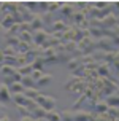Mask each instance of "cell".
<instances>
[{
	"instance_id": "d6a6232c",
	"label": "cell",
	"mask_w": 119,
	"mask_h": 121,
	"mask_svg": "<svg viewBox=\"0 0 119 121\" xmlns=\"http://www.w3.org/2000/svg\"><path fill=\"white\" fill-rule=\"evenodd\" d=\"M43 65H45V64H43L41 56H38V57L32 62V69H33V70H43Z\"/></svg>"
},
{
	"instance_id": "1f68e13d",
	"label": "cell",
	"mask_w": 119,
	"mask_h": 121,
	"mask_svg": "<svg viewBox=\"0 0 119 121\" xmlns=\"http://www.w3.org/2000/svg\"><path fill=\"white\" fill-rule=\"evenodd\" d=\"M32 45L33 43H25V42H21L19 43V46H18V51L19 53H22V54H25L27 51H29L30 48H32Z\"/></svg>"
},
{
	"instance_id": "83f0119b",
	"label": "cell",
	"mask_w": 119,
	"mask_h": 121,
	"mask_svg": "<svg viewBox=\"0 0 119 121\" xmlns=\"http://www.w3.org/2000/svg\"><path fill=\"white\" fill-rule=\"evenodd\" d=\"M32 116H33L35 120H38V118H45V116H46V110L38 105V107H37V108L32 112Z\"/></svg>"
},
{
	"instance_id": "5b68a950",
	"label": "cell",
	"mask_w": 119,
	"mask_h": 121,
	"mask_svg": "<svg viewBox=\"0 0 119 121\" xmlns=\"http://www.w3.org/2000/svg\"><path fill=\"white\" fill-rule=\"evenodd\" d=\"M37 104L40 105V107H43V108L46 110V112H49V110H54L56 108V99L51 96H45V94H40V96L35 99Z\"/></svg>"
},
{
	"instance_id": "d4e9b609",
	"label": "cell",
	"mask_w": 119,
	"mask_h": 121,
	"mask_svg": "<svg viewBox=\"0 0 119 121\" xmlns=\"http://www.w3.org/2000/svg\"><path fill=\"white\" fill-rule=\"evenodd\" d=\"M48 121H62L60 118V112H56V110H49L46 112V116H45Z\"/></svg>"
},
{
	"instance_id": "9a60e30c",
	"label": "cell",
	"mask_w": 119,
	"mask_h": 121,
	"mask_svg": "<svg viewBox=\"0 0 119 121\" xmlns=\"http://www.w3.org/2000/svg\"><path fill=\"white\" fill-rule=\"evenodd\" d=\"M86 13L84 11H75V14H73V16H71V26H75V27H79V26L83 24L84 21H86Z\"/></svg>"
},
{
	"instance_id": "836d02e7",
	"label": "cell",
	"mask_w": 119,
	"mask_h": 121,
	"mask_svg": "<svg viewBox=\"0 0 119 121\" xmlns=\"http://www.w3.org/2000/svg\"><path fill=\"white\" fill-rule=\"evenodd\" d=\"M3 51V56H16L19 53L16 48H13V46H5V48L2 49Z\"/></svg>"
},
{
	"instance_id": "7bdbcfd3",
	"label": "cell",
	"mask_w": 119,
	"mask_h": 121,
	"mask_svg": "<svg viewBox=\"0 0 119 121\" xmlns=\"http://www.w3.org/2000/svg\"><path fill=\"white\" fill-rule=\"evenodd\" d=\"M114 83H116V86H118V88H119V75H118V77H116V78H114Z\"/></svg>"
},
{
	"instance_id": "7402d4cb",
	"label": "cell",
	"mask_w": 119,
	"mask_h": 121,
	"mask_svg": "<svg viewBox=\"0 0 119 121\" xmlns=\"http://www.w3.org/2000/svg\"><path fill=\"white\" fill-rule=\"evenodd\" d=\"M22 94L25 97H29V99H33V100H35L37 97L40 96V91H38V88H25Z\"/></svg>"
},
{
	"instance_id": "e0dca14e",
	"label": "cell",
	"mask_w": 119,
	"mask_h": 121,
	"mask_svg": "<svg viewBox=\"0 0 119 121\" xmlns=\"http://www.w3.org/2000/svg\"><path fill=\"white\" fill-rule=\"evenodd\" d=\"M51 81H53V75H51V73H43L41 77H40V80L35 83V88H43V86H48Z\"/></svg>"
},
{
	"instance_id": "8992f818",
	"label": "cell",
	"mask_w": 119,
	"mask_h": 121,
	"mask_svg": "<svg viewBox=\"0 0 119 121\" xmlns=\"http://www.w3.org/2000/svg\"><path fill=\"white\" fill-rule=\"evenodd\" d=\"M103 78V86H102V91H100V97L102 94H105V96H111V94H114L116 92V89H118V86H116V83H114L113 80L110 78H105V77H102Z\"/></svg>"
},
{
	"instance_id": "e575fe53",
	"label": "cell",
	"mask_w": 119,
	"mask_h": 121,
	"mask_svg": "<svg viewBox=\"0 0 119 121\" xmlns=\"http://www.w3.org/2000/svg\"><path fill=\"white\" fill-rule=\"evenodd\" d=\"M16 110L19 112L21 118H24V116H32V113H30V112L25 108V107H22V105H16Z\"/></svg>"
},
{
	"instance_id": "8d00e7d4",
	"label": "cell",
	"mask_w": 119,
	"mask_h": 121,
	"mask_svg": "<svg viewBox=\"0 0 119 121\" xmlns=\"http://www.w3.org/2000/svg\"><path fill=\"white\" fill-rule=\"evenodd\" d=\"M43 73H45V72H43V70H33V72L30 73V77H32V78H33V81H35V83H37V81L40 80V77H41Z\"/></svg>"
},
{
	"instance_id": "7c38bea8",
	"label": "cell",
	"mask_w": 119,
	"mask_h": 121,
	"mask_svg": "<svg viewBox=\"0 0 119 121\" xmlns=\"http://www.w3.org/2000/svg\"><path fill=\"white\" fill-rule=\"evenodd\" d=\"M92 108H94L95 115H103V113H107V112H108L110 105L107 104V100H105V99H102V97H100V99L94 104V107H92Z\"/></svg>"
},
{
	"instance_id": "ab89813d",
	"label": "cell",
	"mask_w": 119,
	"mask_h": 121,
	"mask_svg": "<svg viewBox=\"0 0 119 121\" xmlns=\"http://www.w3.org/2000/svg\"><path fill=\"white\" fill-rule=\"evenodd\" d=\"M3 59H5V56H3V51L0 49V64L3 65Z\"/></svg>"
},
{
	"instance_id": "9c48e42d",
	"label": "cell",
	"mask_w": 119,
	"mask_h": 121,
	"mask_svg": "<svg viewBox=\"0 0 119 121\" xmlns=\"http://www.w3.org/2000/svg\"><path fill=\"white\" fill-rule=\"evenodd\" d=\"M32 37H33V45L41 46L43 43L46 42V38L49 37V32H46V29H40V30L32 32Z\"/></svg>"
},
{
	"instance_id": "ffe728a7",
	"label": "cell",
	"mask_w": 119,
	"mask_h": 121,
	"mask_svg": "<svg viewBox=\"0 0 119 121\" xmlns=\"http://www.w3.org/2000/svg\"><path fill=\"white\" fill-rule=\"evenodd\" d=\"M90 56H92V59H94L95 62H98V64H102V62H107V51L95 49V51H94Z\"/></svg>"
},
{
	"instance_id": "f1b7e54d",
	"label": "cell",
	"mask_w": 119,
	"mask_h": 121,
	"mask_svg": "<svg viewBox=\"0 0 119 121\" xmlns=\"http://www.w3.org/2000/svg\"><path fill=\"white\" fill-rule=\"evenodd\" d=\"M18 72L22 75V77H25V75H30V73L33 72V69H32V64H25V65L22 67H18Z\"/></svg>"
},
{
	"instance_id": "4dcf8cb0",
	"label": "cell",
	"mask_w": 119,
	"mask_h": 121,
	"mask_svg": "<svg viewBox=\"0 0 119 121\" xmlns=\"http://www.w3.org/2000/svg\"><path fill=\"white\" fill-rule=\"evenodd\" d=\"M107 115L111 118V120H116V118H119V107H110L107 112Z\"/></svg>"
},
{
	"instance_id": "ba28073f",
	"label": "cell",
	"mask_w": 119,
	"mask_h": 121,
	"mask_svg": "<svg viewBox=\"0 0 119 121\" xmlns=\"http://www.w3.org/2000/svg\"><path fill=\"white\" fill-rule=\"evenodd\" d=\"M73 118L75 121H95V113L87 110H73Z\"/></svg>"
},
{
	"instance_id": "60d3db41",
	"label": "cell",
	"mask_w": 119,
	"mask_h": 121,
	"mask_svg": "<svg viewBox=\"0 0 119 121\" xmlns=\"http://www.w3.org/2000/svg\"><path fill=\"white\" fill-rule=\"evenodd\" d=\"M3 112H5V105H2L0 102V116H3Z\"/></svg>"
},
{
	"instance_id": "4316f807",
	"label": "cell",
	"mask_w": 119,
	"mask_h": 121,
	"mask_svg": "<svg viewBox=\"0 0 119 121\" xmlns=\"http://www.w3.org/2000/svg\"><path fill=\"white\" fill-rule=\"evenodd\" d=\"M21 83H22L24 88H35V81H33V78H32L30 75L22 77V78H21Z\"/></svg>"
},
{
	"instance_id": "f6af8a7d",
	"label": "cell",
	"mask_w": 119,
	"mask_h": 121,
	"mask_svg": "<svg viewBox=\"0 0 119 121\" xmlns=\"http://www.w3.org/2000/svg\"><path fill=\"white\" fill-rule=\"evenodd\" d=\"M0 6H2V3H0Z\"/></svg>"
},
{
	"instance_id": "f546056e",
	"label": "cell",
	"mask_w": 119,
	"mask_h": 121,
	"mask_svg": "<svg viewBox=\"0 0 119 121\" xmlns=\"http://www.w3.org/2000/svg\"><path fill=\"white\" fill-rule=\"evenodd\" d=\"M60 118H62V121H75L73 110H64V112H60Z\"/></svg>"
},
{
	"instance_id": "277c9868",
	"label": "cell",
	"mask_w": 119,
	"mask_h": 121,
	"mask_svg": "<svg viewBox=\"0 0 119 121\" xmlns=\"http://www.w3.org/2000/svg\"><path fill=\"white\" fill-rule=\"evenodd\" d=\"M95 43H97V49L107 51V53L116 51V48H114V43H113V37H110V35H105V37L97 38V40H95Z\"/></svg>"
},
{
	"instance_id": "d590c367",
	"label": "cell",
	"mask_w": 119,
	"mask_h": 121,
	"mask_svg": "<svg viewBox=\"0 0 119 121\" xmlns=\"http://www.w3.org/2000/svg\"><path fill=\"white\" fill-rule=\"evenodd\" d=\"M60 5H62V2H51L49 6H48V13H53V11H56V10H59Z\"/></svg>"
},
{
	"instance_id": "d6986e66",
	"label": "cell",
	"mask_w": 119,
	"mask_h": 121,
	"mask_svg": "<svg viewBox=\"0 0 119 121\" xmlns=\"http://www.w3.org/2000/svg\"><path fill=\"white\" fill-rule=\"evenodd\" d=\"M3 42H5L6 46H13V48L18 49L19 43H21V40H19V37H13V35H6L5 34V38H3Z\"/></svg>"
},
{
	"instance_id": "52a82bcc",
	"label": "cell",
	"mask_w": 119,
	"mask_h": 121,
	"mask_svg": "<svg viewBox=\"0 0 119 121\" xmlns=\"http://www.w3.org/2000/svg\"><path fill=\"white\" fill-rule=\"evenodd\" d=\"M43 64H57V51L56 48H46L41 53Z\"/></svg>"
},
{
	"instance_id": "8fae6325",
	"label": "cell",
	"mask_w": 119,
	"mask_h": 121,
	"mask_svg": "<svg viewBox=\"0 0 119 121\" xmlns=\"http://www.w3.org/2000/svg\"><path fill=\"white\" fill-rule=\"evenodd\" d=\"M19 3H21V2H3L2 6H0V11L14 14V13H18V10H19Z\"/></svg>"
},
{
	"instance_id": "603a6c76",
	"label": "cell",
	"mask_w": 119,
	"mask_h": 121,
	"mask_svg": "<svg viewBox=\"0 0 119 121\" xmlns=\"http://www.w3.org/2000/svg\"><path fill=\"white\" fill-rule=\"evenodd\" d=\"M81 57H83V56H79V57H73L71 60H68V62H67V65H68V70H70V72H73V70H75V69H78L79 65H83Z\"/></svg>"
},
{
	"instance_id": "3957f363",
	"label": "cell",
	"mask_w": 119,
	"mask_h": 121,
	"mask_svg": "<svg viewBox=\"0 0 119 121\" xmlns=\"http://www.w3.org/2000/svg\"><path fill=\"white\" fill-rule=\"evenodd\" d=\"M78 49L81 51V54L86 56V54H92L95 49H97V43H95V38H92V37H86V38H83L79 43H76Z\"/></svg>"
},
{
	"instance_id": "6da1fadb",
	"label": "cell",
	"mask_w": 119,
	"mask_h": 121,
	"mask_svg": "<svg viewBox=\"0 0 119 121\" xmlns=\"http://www.w3.org/2000/svg\"><path fill=\"white\" fill-rule=\"evenodd\" d=\"M21 78H22V75L18 72V67L6 65V64L0 67V83L10 86L14 81H21Z\"/></svg>"
},
{
	"instance_id": "44dd1931",
	"label": "cell",
	"mask_w": 119,
	"mask_h": 121,
	"mask_svg": "<svg viewBox=\"0 0 119 121\" xmlns=\"http://www.w3.org/2000/svg\"><path fill=\"white\" fill-rule=\"evenodd\" d=\"M8 89H10V92L11 94H19V92H24V88L22 86V83L21 81H14V83H11V85L8 86Z\"/></svg>"
},
{
	"instance_id": "ac0fdd59",
	"label": "cell",
	"mask_w": 119,
	"mask_h": 121,
	"mask_svg": "<svg viewBox=\"0 0 119 121\" xmlns=\"http://www.w3.org/2000/svg\"><path fill=\"white\" fill-rule=\"evenodd\" d=\"M59 45H60L59 40H57L56 37H53L51 34H49V37L46 38V42H45V43L41 45V48H43V49H46V48H57Z\"/></svg>"
},
{
	"instance_id": "2e32d148",
	"label": "cell",
	"mask_w": 119,
	"mask_h": 121,
	"mask_svg": "<svg viewBox=\"0 0 119 121\" xmlns=\"http://www.w3.org/2000/svg\"><path fill=\"white\" fill-rule=\"evenodd\" d=\"M11 100V92H10V89H8V86L6 85H0V102L2 104H6Z\"/></svg>"
},
{
	"instance_id": "4fadbf2b",
	"label": "cell",
	"mask_w": 119,
	"mask_h": 121,
	"mask_svg": "<svg viewBox=\"0 0 119 121\" xmlns=\"http://www.w3.org/2000/svg\"><path fill=\"white\" fill-rule=\"evenodd\" d=\"M68 27H70V26L67 24V22H64L62 19H56V21L53 22V26L49 27L48 32H49V34H53V32H65Z\"/></svg>"
},
{
	"instance_id": "b9f144b4",
	"label": "cell",
	"mask_w": 119,
	"mask_h": 121,
	"mask_svg": "<svg viewBox=\"0 0 119 121\" xmlns=\"http://www.w3.org/2000/svg\"><path fill=\"white\" fill-rule=\"evenodd\" d=\"M0 121H10V118L6 115H3V116H0Z\"/></svg>"
},
{
	"instance_id": "30bf717a",
	"label": "cell",
	"mask_w": 119,
	"mask_h": 121,
	"mask_svg": "<svg viewBox=\"0 0 119 121\" xmlns=\"http://www.w3.org/2000/svg\"><path fill=\"white\" fill-rule=\"evenodd\" d=\"M59 11H60V14L64 16V18H67V19H71V16L75 14V3H71V2H65V3H62L60 5V8H59Z\"/></svg>"
},
{
	"instance_id": "74e56055",
	"label": "cell",
	"mask_w": 119,
	"mask_h": 121,
	"mask_svg": "<svg viewBox=\"0 0 119 121\" xmlns=\"http://www.w3.org/2000/svg\"><path fill=\"white\" fill-rule=\"evenodd\" d=\"M5 34H6V30L0 26V42H3V38H5Z\"/></svg>"
},
{
	"instance_id": "5bb4252c",
	"label": "cell",
	"mask_w": 119,
	"mask_h": 121,
	"mask_svg": "<svg viewBox=\"0 0 119 121\" xmlns=\"http://www.w3.org/2000/svg\"><path fill=\"white\" fill-rule=\"evenodd\" d=\"M30 29H32V32L40 30V29H45V24H43V16L40 14V13H35V16H33L32 22H30Z\"/></svg>"
},
{
	"instance_id": "7a4b0ae2",
	"label": "cell",
	"mask_w": 119,
	"mask_h": 121,
	"mask_svg": "<svg viewBox=\"0 0 119 121\" xmlns=\"http://www.w3.org/2000/svg\"><path fill=\"white\" fill-rule=\"evenodd\" d=\"M86 88H87V80L83 78V77H75V75H71L68 81L64 85L65 91H68L70 94H78V96L83 94Z\"/></svg>"
},
{
	"instance_id": "ee69618b",
	"label": "cell",
	"mask_w": 119,
	"mask_h": 121,
	"mask_svg": "<svg viewBox=\"0 0 119 121\" xmlns=\"http://www.w3.org/2000/svg\"><path fill=\"white\" fill-rule=\"evenodd\" d=\"M113 121H119V118H116V120H113Z\"/></svg>"
},
{
	"instance_id": "cb8c5ba5",
	"label": "cell",
	"mask_w": 119,
	"mask_h": 121,
	"mask_svg": "<svg viewBox=\"0 0 119 121\" xmlns=\"http://www.w3.org/2000/svg\"><path fill=\"white\" fill-rule=\"evenodd\" d=\"M105 100H107V104L110 105V107H119V94H111V96L105 97Z\"/></svg>"
},
{
	"instance_id": "f35d334b",
	"label": "cell",
	"mask_w": 119,
	"mask_h": 121,
	"mask_svg": "<svg viewBox=\"0 0 119 121\" xmlns=\"http://www.w3.org/2000/svg\"><path fill=\"white\" fill-rule=\"evenodd\" d=\"M21 121H35V118L33 116H24V118H21Z\"/></svg>"
},
{
	"instance_id": "bcb514c9",
	"label": "cell",
	"mask_w": 119,
	"mask_h": 121,
	"mask_svg": "<svg viewBox=\"0 0 119 121\" xmlns=\"http://www.w3.org/2000/svg\"><path fill=\"white\" fill-rule=\"evenodd\" d=\"M0 85H2V83H0Z\"/></svg>"
},
{
	"instance_id": "484cf974",
	"label": "cell",
	"mask_w": 119,
	"mask_h": 121,
	"mask_svg": "<svg viewBox=\"0 0 119 121\" xmlns=\"http://www.w3.org/2000/svg\"><path fill=\"white\" fill-rule=\"evenodd\" d=\"M19 40L21 42H25V43H33V37H32V32H27V30H22L19 34Z\"/></svg>"
}]
</instances>
